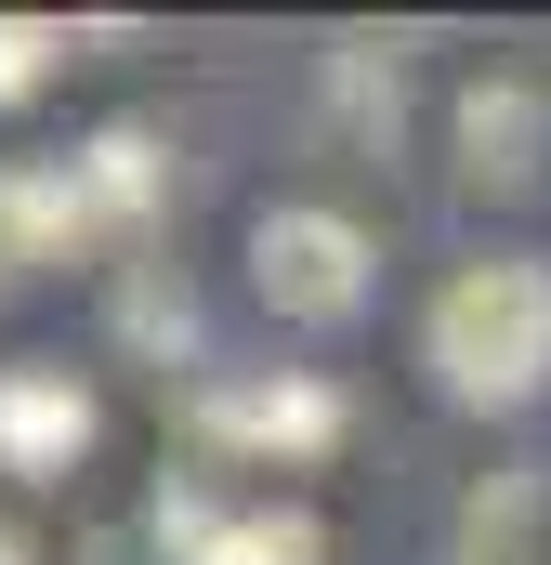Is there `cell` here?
<instances>
[{
  "label": "cell",
  "instance_id": "obj_6",
  "mask_svg": "<svg viewBox=\"0 0 551 565\" xmlns=\"http://www.w3.org/2000/svg\"><path fill=\"white\" fill-rule=\"evenodd\" d=\"M184 565H328V526L302 500H250V513H171Z\"/></svg>",
  "mask_w": 551,
  "mask_h": 565
},
{
  "label": "cell",
  "instance_id": "obj_3",
  "mask_svg": "<svg viewBox=\"0 0 551 565\" xmlns=\"http://www.w3.org/2000/svg\"><path fill=\"white\" fill-rule=\"evenodd\" d=\"M197 422L224 434V447H276V460H315V447L342 434V395H328V382H210V395H197Z\"/></svg>",
  "mask_w": 551,
  "mask_h": 565
},
{
  "label": "cell",
  "instance_id": "obj_1",
  "mask_svg": "<svg viewBox=\"0 0 551 565\" xmlns=\"http://www.w3.org/2000/svg\"><path fill=\"white\" fill-rule=\"evenodd\" d=\"M420 355L460 408H539L551 395V264H526V250L460 264L420 316Z\"/></svg>",
  "mask_w": 551,
  "mask_h": 565
},
{
  "label": "cell",
  "instance_id": "obj_7",
  "mask_svg": "<svg viewBox=\"0 0 551 565\" xmlns=\"http://www.w3.org/2000/svg\"><path fill=\"white\" fill-rule=\"evenodd\" d=\"M79 237H93V211H79L66 171H0V289H26L40 264H66Z\"/></svg>",
  "mask_w": 551,
  "mask_h": 565
},
{
  "label": "cell",
  "instance_id": "obj_9",
  "mask_svg": "<svg viewBox=\"0 0 551 565\" xmlns=\"http://www.w3.org/2000/svg\"><path fill=\"white\" fill-rule=\"evenodd\" d=\"M539 526H551V487L539 473H499L460 513V565H539Z\"/></svg>",
  "mask_w": 551,
  "mask_h": 565
},
{
  "label": "cell",
  "instance_id": "obj_11",
  "mask_svg": "<svg viewBox=\"0 0 551 565\" xmlns=\"http://www.w3.org/2000/svg\"><path fill=\"white\" fill-rule=\"evenodd\" d=\"M0 565H13V540H0Z\"/></svg>",
  "mask_w": 551,
  "mask_h": 565
},
{
  "label": "cell",
  "instance_id": "obj_2",
  "mask_svg": "<svg viewBox=\"0 0 551 565\" xmlns=\"http://www.w3.org/2000/svg\"><path fill=\"white\" fill-rule=\"evenodd\" d=\"M250 289H263L276 316H302V329H342V316H368L381 250H368L355 211H328V198H276L263 224H250Z\"/></svg>",
  "mask_w": 551,
  "mask_h": 565
},
{
  "label": "cell",
  "instance_id": "obj_10",
  "mask_svg": "<svg viewBox=\"0 0 551 565\" xmlns=\"http://www.w3.org/2000/svg\"><path fill=\"white\" fill-rule=\"evenodd\" d=\"M53 53H66L53 13H0V106H26V93L53 79Z\"/></svg>",
  "mask_w": 551,
  "mask_h": 565
},
{
  "label": "cell",
  "instance_id": "obj_5",
  "mask_svg": "<svg viewBox=\"0 0 551 565\" xmlns=\"http://www.w3.org/2000/svg\"><path fill=\"white\" fill-rule=\"evenodd\" d=\"M539 132H551V106L526 93V79H473L460 93V184H539Z\"/></svg>",
  "mask_w": 551,
  "mask_h": 565
},
{
  "label": "cell",
  "instance_id": "obj_8",
  "mask_svg": "<svg viewBox=\"0 0 551 565\" xmlns=\"http://www.w3.org/2000/svg\"><path fill=\"white\" fill-rule=\"evenodd\" d=\"M66 184H79L93 237H106V224H144V211H158V145L144 132H93L79 158H66Z\"/></svg>",
  "mask_w": 551,
  "mask_h": 565
},
{
  "label": "cell",
  "instance_id": "obj_4",
  "mask_svg": "<svg viewBox=\"0 0 551 565\" xmlns=\"http://www.w3.org/2000/svg\"><path fill=\"white\" fill-rule=\"evenodd\" d=\"M93 447V395L66 369H0V460L13 473H66Z\"/></svg>",
  "mask_w": 551,
  "mask_h": 565
}]
</instances>
